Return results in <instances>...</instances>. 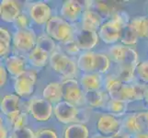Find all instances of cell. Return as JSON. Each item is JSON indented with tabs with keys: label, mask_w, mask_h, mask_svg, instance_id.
Listing matches in <instances>:
<instances>
[{
	"label": "cell",
	"mask_w": 148,
	"mask_h": 138,
	"mask_svg": "<svg viewBox=\"0 0 148 138\" xmlns=\"http://www.w3.org/2000/svg\"><path fill=\"white\" fill-rule=\"evenodd\" d=\"M130 19L125 12L118 11L111 19L106 20L99 30L100 42L110 46L120 43L121 30L130 22Z\"/></svg>",
	"instance_id": "cell-1"
},
{
	"label": "cell",
	"mask_w": 148,
	"mask_h": 138,
	"mask_svg": "<svg viewBox=\"0 0 148 138\" xmlns=\"http://www.w3.org/2000/svg\"><path fill=\"white\" fill-rule=\"evenodd\" d=\"M49 65L53 72L62 78L61 80L77 78L81 75L79 74L76 59L65 54L59 48L50 54Z\"/></svg>",
	"instance_id": "cell-2"
},
{
	"label": "cell",
	"mask_w": 148,
	"mask_h": 138,
	"mask_svg": "<svg viewBox=\"0 0 148 138\" xmlns=\"http://www.w3.org/2000/svg\"><path fill=\"white\" fill-rule=\"evenodd\" d=\"M86 108H78L75 105L63 100L53 107V119L58 126L63 127L75 122L86 124Z\"/></svg>",
	"instance_id": "cell-3"
},
{
	"label": "cell",
	"mask_w": 148,
	"mask_h": 138,
	"mask_svg": "<svg viewBox=\"0 0 148 138\" xmlns=\"http://www.w3.org/2000/svg\"><path fill=\"white\" fill-rule=\"evenodd\" d=\"M43 29V32L57 44H63L73 41L76 32L75 25L66 21L58 14L54 15Z\"/></svg>",
	"instance_id": "cell-4"
},
{
	"label": "cell",
	"mask_w": 148,
	"mask_h": 138,
	"mask_svg": "<svg viewBox=\"0 0 148 138\" xmlns=\"http://www.w3.org/2000/svg\"><path fill=\"white\" fill-rule=\"evenodd\" d=\"M53 107L42 96H33L28 100L26 111L29 120L36 122L37 126H40L48 124L49 122L53 119Z\"/></svg>",
	"instance_id": "cell-5"
},
{
	"label": "cell",
	"mask_w": 148,
	"mask_h": 138,
	"mask_svg": "<svg viewBox=\"0 0 148 138\" xmlns=\"http://www.w3.org/2000/svg\"><path fill=\"white\" fill-rule=\"evenodd\" d=\"M122 117L110 114L106 111L97 113L94 128L97 134L112 138L122 130Z\"/></svg>",
	"instance_id": "cell-6"
},
{
	"label": "cell",
	"mask_w": 148,
	"mask_h": 138,
	"mask_svg": "<svg viewBox=\"0 0 148 138\" xmlns=\"http://www.w3.org/2000/svg\"><path fill=\"white\" fill-rule=\"evenodd\" d=\"M38 79V70L28 66L25 73L13 79V91L20 99H30Z\"/></svg>",
	"instance_id": "cell-7"
},
{
	"label": "cell",
	"mask_w": 148,
	"mask_h": 138,
	"mask_svg": "<svg viewBox=\"0 0 148 138\" xmlns=\"http://www.w3.org/2000/svg\"><path fill=\"white\" fill-rule=\"evenodd\" d=\"M38 35L33 28L17 30L13 32V51L26 57L36 47Z\"/></svg>",
	"instance_id": "cell-8"
},
{
	"label": "cell",
	"mask_w": 148,
	"mask_h": 138,
	"mask_svg": "<svg viewBox=\"0 0 148 138\" xmlns=\"http://www.w3.org/2000/svg\"><path fill=\"white\" fill-rule=\"evenodd\" d=\"M106 53L115 65L136 66L139 63L136 50H134V47L126 46L120 43L110 46Z\"/></svg>",
	"instance_id": "cell-9"
},
{
	"label": "cell",
	"mask_w": 148,
	"mask_h": 138,
	"mask_svg": "<svg viewBox=\"0 0 148 138\" xmlns=\"http://www.w3.org/2000/svg\"><path fill=\"white\" fill-rule=\"evenodd\" d=\"M61 81L64 100L75 105L78 108H86L85 92L81 88L78 78H69Z\"/></svg>",
	"instance_id": "cell-10"
},
{
	"label": "cell",
	"mask_w": 148,
	"mask_h": 138,
	"mask_svg": "<svg viewBox=\"0 0 148 138\" xmlns=\"http://www.w3.org/2000/svg\"><path fill=\"white\" fill-rule=\"evenodd\" d=\"M27 13L33 24L43 28L49 20L56 15L50 4L45 1H36L29 4Z\"/></svg>",
	"instance_id": "cell-11"
},
{
	"label": "cell",
	"mask_w": 148,
	"mask_h": 138,
	"mask_svg": "<svg viewBox=\"0 0 148 138\" xmlns=\"http://www.w3.org/2000/svg\"><path fill=\"white\" fill-rule=\"evenodd\" d=\"M85 2L76 0H66L62 3L58 10V15L73 25H78L86 9Z\"/></svg>",
	"instance_id": "cell-12"
},
{
	"label": "cell",
	"mask_w": 148,
	"mask_h": 138,
	"mask_svg": "<svg viewBox=\"0 0 148 138\" xmlns=\"http://www.w3.org/2000/svg\"><path fill=\"white\" fill-rule=\"evenodd\" d=\"M1 63L5 65L12 79H15L23 75L29 66L26 57L15 53H12L8 57L2 59Z\"/></svg>",
	"instance_id": "cell-13"
},
{
	"label": "cell",
	"mask_w": 148,
	"mask_h": 138,
	"mask_svg": "<svg viewBox=\"0 0 148 138\" xmlns=\"http://www.w3.org/2000/svg\"><path fill=\"white\" fill-rule=\"evenodd\" d=\"M74 41L81 52H88V51H94V48L99 43L100 39L98 32L85 30L76 27Z\"/></svg>",
	"instance_id": "cell-14"
},
{
	"label": "cell",
	"mask_w": 148,
	"mask_h": 138,
	"mask_svg": "<svg viewBox=\"0 0 148 138\" xmlns=\"http://www.w3.org/2000/svg\"><path fill=\"white\" fill-rule=\"evenodd\" d=\"M22 13L20 4L15 0H3L0 4L1 20L6 24H13Z\"/></svg>",
	"instance_id": "cell-15"
},
{
	"label": "cell",
	"mask_w": 148,
	"mask_h": 138,
	"mask_svg": "<svg viewBox=\"0 0 148 138\" xmlns=\"http://www.w3.org/2000/svg\"><path fill=\"white\" fill-rule=\"evenodd\" d=\"M110 99L104 89L98 91H90L85 93V103L86 108L92 111H104L105 107Z\"/></svg>",
	"instance_id": "cell-16"
},
{
	"label": "cell",
	"mask_w": 148,
	"mask_h": 138,
	"mask_svg": "<svg viewBox=\"0 0 148 138\" xmlns=\"http://www.w3.org/2000/svg\"><path fill=\"white\" fill-rule=\"evenodd\" d=\"M104 75L99 73H86L81 74L79 76V83L84 92L98 91L104 89Z\"/></svg>",
	"instance_id": "cell-17"
},
{
	"label": "cell",
	"mask_w": 148,
	"mask_h": 138,
	"mask_svg": "<svg viewBox=\"0 0 148 138\" xmlns=\"http://www.w3.org/2000/svg\"><path fill=\"white\" fill-rule=\"evenodd\" d=\"M104 22L105 20L98 13L90 8H86L85 9V11L82 15V18H81V20L78 24L79 25L78 27L85 30L99 32L100 27Z\"/></svg>",
	"instance_id": "cell-18"
},
{
	"label": "cell",
	"mask_w": 148,
	"mask_h": 138,
	"mask_svg": "<svg viewBox=\"0 0 148 138\" xmlns=\"http://www.w3.org/2000/svg\"><path fill=\"white\" fill-rule=\"evenodd\" d=\"M93 133L88 124H75L63 126L61 129V138H90Z\"/></svg>",
	"instance_id": "cell-19"
},
{
	"label": "cell",
	"mask_w": 148,
	"mask_h": 138,
	"mask_svg": "<svg viewBox=\"0 0 148 138\" xmlns=\"http://www.w3.org/2000/svg\"><path fill=\"white\" fill-rule=\"evenodd\" d=\"M42 97L53 106L63 101L62 81H52L45 85L42 91Z\"/></svg>",
	"instance_id": "cell-20"
},
{
	"label": "cell",
	"mask_w": 148,
	"mask_h": 138,
	"mask_svg": "<svg viewBox=\"0 0 148 138\" xmlns=\"http://www.w3.org/2000/svg\"><path fill=\"white\" fill-rule=\"evenodd\" d=\"M26 59L29 66L39 70L49 64L50 54L36 45V47L26 56Z\"/></svg>",
	"instance_id": "cell-21"
},
{
	"label": "cell",
	"mask_w": 148,
	"mask_h": 138,
	"mask_svg": "<svg viewBox=\"0 0 148 138\" xmlns=\"http://www.w3.org/2000/svg\"><path fill=\"white\" fill-rule=\"evenodd\" d=\"M122 130L128 133L131 135L136 133L145 132L143 128L141 117L139 111L128 112L126 115L122 117Z\"/></svg>",
	"instance_id": "cell-22"
},
{
	"label": "cell",
	"mask_w": 148,
	"mask_h": 138,
	"mask_svg": "<svg viewBox=\"0 0 148 138\" xmlns=\"http://www.w3.org/2000/svg\"><path fill=\"white\" fill-rule=\"evenodd\" d=\"M20 101L21 99L15 93H8L5 94L1 99L0 103V109H1V114L3 116H8L17 112L21 109L20 107Z\"/></svg>",
	"instance_id": "cell-23"
},
{
	"label": "cell",
	"mask_w": 148,
	"mask_h": 138,
	"mask_svg": "<svg viewBox=\"0 0 148 138\" xmlns=\"http://www.w3.org/2000/svg\"><path fill=\"white\" fill-rule=\"evenodd\" d=\"M76 64L80 74L95 72L96 52L95 51L82 52L76 57Z\"/></svg>",
	"instance_id": "cell-24"
},
{
	"label": "cell",
	"mask_w": 148,
	"mask_h": 138,
	"mask_svg": "<svg viewBox=\"0 0 148 138\" xmlns=\"http://www.w3.org/2000/svg\"><path fill=\"white\" fill-rule=\"evenodd\" d=\"M13 53V32L8 28H0V56L5 59Z\"/></svg>",
	"instance_id": "cell-25"
},
{
	"label": "cell",
	"mask_w": 148,
	"mask_h": 138,
	"mask_svg": "<svg viewBox=\"0 0 148 138\" xmlns=\"http://www.w3.org/2000/svg\"><path fill=\"white\" fill-rule=\"evenodd\" d=\"M123 82L113 72L105 75L104 76V90L110 99H117Z\"/></svg>",
	"instance_id": "cell-26"
},
{
	"label": "cell",
	"mask_w": 148,
	"mask_h": 138,
	"mask_svg": "<svg viewBox=\"0 0 148 138\" xmlns=\"http://www.w3.org/2000/svg\"><path fill=\"white\" fill-rule=\"evenodd\" d=\"M129 105L130 103H128V102L110 98L108 102H107L104 111L119 117H123L128 113Z\"/></svg>",
	"instance_id": "cell-27"
},
{
	"label": "cell",
	"mask_w": 148,
	"mask_h": 138,
	"mask_svg": "<svg viewBox=\"0 0 148 138\" xmlns=\"http://www.w3.org/2000/svg\"><path fill=\"white\" fill-rule=\"evenodd\" d=\"M89 8L98 13L105 21L111 19L117 12H118V11H115L113 5H110L109 3L103 2V1H95V2L91 1Z\"/></svg>",
	"instance_id": "cell-28"
},
{
	"label": "cell",
	"mask_w": 148,
	"mask_h": 138,
	"mask_svg": "<svg viewBox=\"0 0 148 138\" xmlns=\"http://www.w3.org/2000/svg\"><path fill=\"white\" fill-rule=\"evenodd\" d=\"M130 24L135 30L139 39L148 40V15L137 16L131 19Z\"/></svg>",
	"instance_id": "cell-29"
},
{
	"label": "cell",
	"mask_w": 148,
	"mask_h": 138,
	"mask_svg": "<svg viewBox=\"0 0 148 138\" xmlns=\"http://www.w3.org/2000/svg\"><path fill=\"white\" fill-rule=\"evenodd\" d=\"M112 61L107 53L96 52V66L95 72L101 75H107L110 73L112 67Z\"/></svg>",
	"instance_id": "cell-30"
},
{
	"label": "cell",
	"mask_w": 148,
	"mask_h": 138,
	"mask_svg": "<svg viewBox=\"0 0 148 138\" xmlns=\"http://www.w3.org/2000/svg\"><path fill=\"white\" fill-rule=\"evenodd\" d=\"M116 100L128 102L130 104L132 102H138V94H137L135 83H123Z\"/></svg>",
	"instance_id": "cell-31"
},
{
	"label": "cell",
	"mask_w": 148,
	"mask_h": 138,
	"mask_svg": "<svg viewBox=\"0 0 148 138\" xmlns=\"http://www.w3.org/2000/svg\"><path fill=\"white\" fill-rule=\"evenodd\" d=\"M135 67L136 66H132V65H116V70L113 73L123 83L126 84L134 83L136 80Z\"/></svg>",
	"instance_id": "cell-32"
},
{
	"label": "cell",
	"mask_w": 148,
	"mask_h": 138,
	"mask_svg": "<svg viewBox=\"0 0 148 138\" xmlns=\"http://www.w3.org/2000/svg\"><path fill=\"white\" fill-rule=\"evenodd\" d=\"M35 138H61V127L48 124L36 126Z\"/></svg>",
	"instance_id": "cell-33"
},
{
	"label": "cell",
	"mask_w": 148,
	"mask_h": 138,
	"mask_svg": "<svg viewBox=\"0 0 148 138\" xmlns=\"http://www.w3.org/2000/svg\"><path fill=\"white\" fill-rule=\"evenodd\" d=\"M138 40H139L138 35L136 34L134 28L131 26L130 22L127 25H125L121 30L120 43L126 45V46H130V47H132V46L137 44Z\"/></svg>",
	"instance_id": "cell-34"
},
{
	"label": "cell",
	"mask_w": 148,
	"mask_h": 138,
	"mask_svg": "<svg viewBox=\"0 0 148 138\" xmlns=\"http://www.w3.org/2000/svg\"><path fill=\"white\" fill-rule=\"evenodd\" d=\"M37 46L43 49L44 51H46L50 54L53 53L54 51L58 48V44L56 43L52 38L49 37L44 32L42 33H40L38 36Z\"/></svg>",
	"instance_id": "cell-35"
},
{
	"label": "cell",
	"mask_w": 148,
	"mask_h": 138,
	"mask_svg": "<svg viewBox=\"0 0 148 138\" xmlns=\"http://www.w3.org/2000/svg\"><path fill=\"white\" fill-rule=\"evenodd\" d=\"M135 78L139 82L148 85V59L143 60L135 67Z\"/></svg>",
	"instance_id": "cell-36"
},
{
	"label": "cell",
	"mask_w": 148,
	"mask_h": 138,
	"mask_svg": "<svg viewBox=\"0 0 148 138\" xmlns=\"http://www.w3.org/2000/svg\"><path fill=\"white\" fill-rule=\"evenodd\" d=\"M32 21L30 19L29 14L27 11H22V13L18 17V19L15 20V22L12 24L15 30H27L32 28Z\"/></svg>",
	"instance_id": "cell-37"
},
{
	"label": "cell",
	"mask_w": 148,
	"mask_h": 138,
	"mask_svg": "<svg viewBox=\"0 0 148 138\" xmlns=\"http://www.w3.org/2000/svg\"><path fill=\"white\" fill-rule=\"evenodd\" d=\"M58 47H60L59 49L64 52L65 54H67L70 57H75V56H78L81 53L80 49L78 48V46L76 45V43H75V41H71V42H68L66 43H63V44H58Z\"/></svg>",
	"instance_id": "cell-38"
},
{
	"label": "cell",
	"mask_w": 148,
	"mask_h": 138,
	"mask_svg": "<svg viewBox=\"0 0 148 138\" xmlns=\"http://www.w3.org/2000/svg\"><path fill=\"white\" fill-rule=\"evenodd\" d=\"M10 138H35V129L32 126H25L23 128L13 130Z\"/></svg>",
	"instance_id": "cell-39"
},
{
	"label": "cell",
	"mask_w": 148,
	"mask_h": 138,
	"mask_svg": "<svg viewBox=\"0 0 148 138\" xmlns=\"http://www.w3.org/2000/svg\"><path fill=\"white\" fill-rule=\"evenodd\" d=\"M9 76H10L8 70L5 67V65L1 63V65H0V84H1V89H5V87L7 86Z\"/></svg>",
	"instance_id": "cell-40"
},
{
	"label": "cell",
	"mask_w": 148,
	"mask_h": 138,
	"mask_svg": "<svg viewBox=\"0 0 148 138\" xmlns=\"http://www.w3.org/2000/svg\"><path fill=\"white\" fill-rule=\"evenodd\" d=\"M0 132H1V138H10L12 132L2 115H1V124H0Z\"/></svg>",
	"instance_id": "cell-41"
},
{
	"label": "cell",
	"mask_w": 148,
	"mask_h": 138,
	"mask_svg": "<svg viewBox=\"0 0 148 138\" xmlns=\"http://www.w3.org/2000/svg\"><path fill=\"white\" fill-rule=\"evenodd\" d=\"M139 114L141 117L143 128H144L145 132H148V109L145 111H140Z\"/></svg>",
	"instance_id": "cell-42"
},
{
	"label": "cell",
	"mask_w": 148,
	"mask_h": 138,
	"mask_svg": "<svg viewBox=\"0 0 148 138\" xmlns=\"http://www.w3.org/2000/svg\"><path fill=\"white\" fill-rule=\"evenodd\" d=\"M131 138H148V132H140L131 135Z\"/></svg>",
	"instance_id": "cell-43"
},
{
	"label": "cell",
	"mask_w": 148,
	"mask_h": 138,
	"mask_svg": "<svg viewBox=\"0 0 148 138\" xmlns=\"http://www.w3.org/2000/svg\"><path fill=\"white\" fill-rule=\"evenodd\" d=\"M112 138H131V135L128 134V133H126L125 131L121 130L118 135H116Z\"/></svg>",
	"instance_id": "cell-44"
},
{
	"label": "cell",
	"mask_w": 148,
	"mask_h": 138,
	"mask_svg": "<svg viewBox=\"0 0 148 138\" xmlns=\"http://www.w3.org/2000/svg\"><path fill=\"white\" fill-rule=\"evenodd\" d=\"M144 102H145V104L148 107V85H146V88H145V93Z\"/></svg>",
	"instance_id": "cell-45"
},
{
	"label": "cell",
	"mask_w": 148,
	"mask_h": 138,
	"mask_svg": "<svg viewBox=\"0 0 148 138\" xmlns=\"http://www.w3.org/2000/svg\"><path fill=\"white\" fill-rule=\"evenodd\" d=\"M90 138H110V137H106V136H103V135H101L97 134V133H93Z\"/></svg>",
	"instance_id": "cell-46"
},
{
	"label": "cell",
	"mask_w": 148,
	"mask_h": 138,
	"mask_svg": "<svg viewBox=\"0 0 148 138\" xmlns=\"http://www.w3.org/2000/svg\"><path fill=\"white\" fill-rule=\"evenodd\" d=\"M147 13H148V8H147Z\"/></svg>",
	"instance_id": "cell-47"
}]
</instances>
